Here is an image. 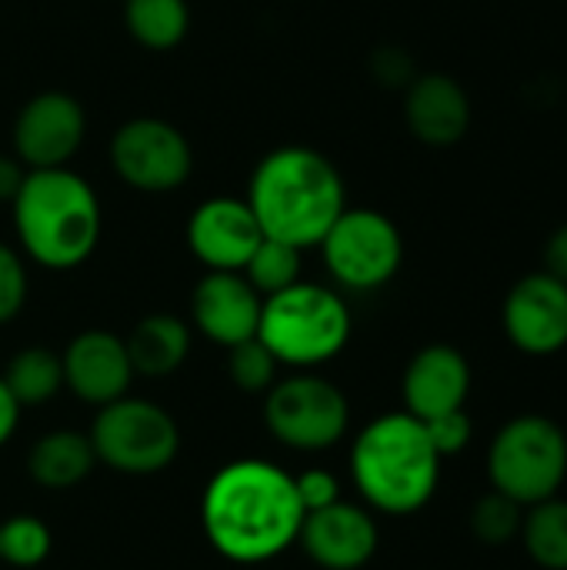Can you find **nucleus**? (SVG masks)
Wrapping results in <instances>:
<instances>
[{"instance_id":"20e7f679","label":"nucleus","mask_w":567,"mask_h":570,"mask_svg":"<svg viewBox=\"0 0 567 570\" xmlns=\"http://www.w3.org/2000/svg\"><path fill=\"white\" fill-rule=\"evenodd\" d=\"M351 478L368 508L381 514L421 511L441 481V454L408 411L374 417L351 448Z\"/></svg>"},{"instance_id":"9d476101","label":"nucleus","mask_w":567,"mask_h":570,"mask_svg":"<svg viewBox=\"0 0 567 570\" xmlns=\"http://www.w3.org/2000/svg\"><path fill=\"white\" fill-rule=\"evenodd\" d=\"M110 164L117 177L144 194H170L194 170L187 137L160 117H134L110 140Z\"/></svg>"},{"instance_id":"393cba45","label":"nucleus","mask_w":567,"mask_h":570,"mask_svg":"<svg viewBox=\"0 0 567 570\" xmlns=\"http://www.w3.org/2000/svg\"><path fill=\"white\" fill-rule=\"evenodd\" d=\"M50 528L37 514H13L0 524V561L10 568H37L50 554Z\"/></svg>"},{"instance_id":"bb28decb","label":"nucleus","mask_w":567,"mask_h":570,"mask_svg":"<svg viewBox=\"0 0 567 570\" xmlns=\"http://www.w3.org/2000/svg\"><path fill=\"white\" fill-rule=\"evenodd\" d=\"M277 357L257 341H244V344H234L227 347V374H231V384L244 394H267L277 381Z\"/></svg>"},{"instance_id":"2f4dec72","label":"nucleus","mask_w":567,"mask_h":570,"mask_svg":"<svg viewBox=\"0 0 567 570\" xmlns=\"http://www.w3.org/2000/svg\"><path fill=\"white\" fill-rule=\"evenodd\" d=\"M23 177H27V167L17 157L0 154V200H13L20 184H23Z\"/></svg>"},{"instance_id":"aec40b11","label":"nucleus","mask_w":567,"mask_h":570,"mask_svg":"<svg viewBox=\"0 0 567 570\" xmlns=\"http://www.w3.org/2000/svg\"><path fill=\"white\" fill-rule=\"evenodd\" d=\"M97 464L94 444L80 431H50L33 441L27 454V474L47 491L77 488Z\"/></svg>"},{"instance_id":"7ed1b4c3","label":"nucleus","mask_w":567,"mask_h":570,"mask_svg":"<svg viewBox=\"0 0 567 570\" xmlns=\"http://www.w3.org/2000/svg\"><path fill=\"white\" fill-rule=\"evenodd\" d=\"M10 204L20 250L33 264L70 271L94 254L100 240V200L70 167L27 170Z\"/></svg>"},{"instance_id":"2eb2a0df","label":"nucleus","mask_w":567,"mask_h":570,"mask_svg":"<svg viewBox=\"0 0 567 570\" xmlns=\"http://www.w3.org/2000/svg\"><path fill=\"white\" fill-rule=\"evenodd\" d=\"M381 531L371 511L338 501L331 508L304 514L297 544L324 570H361L378 554Z\"/></svg>"},{"instance_id":"dca6fc26","label":"nucleus","mask_w":567,"mask_h":570,"mask_svg":"<svg viewBox=\"0 0 567 570\" xmlns=\"http://www.w3.org/2000/svg\"><path fill=\"white\" fill-rule=\"evenodd\" d=\"M63 387L94 407H104L110 401H120L130 391L134 381V367L127 357V344L124 337L110 334V331H84L77 334L63 354Z\"/></svg>"},{"instance_id":"b1692460","label":"nucleus","mask_w":567,"mask_h":570,"mask_svg":"<svg viewBox=\"0 0 567 570\" xmlns=\"http://www.w3.org/2000/svg\"><path fill=\"white\" fill-rule=\"evenodd\" d=\"M241 274L247 277V284L261 297L281 294V291H287L291 284L301 281V250L291 247V244H284V240L264 237L257 244V250L251 254V261L244 264Z\"/></svg>"},{"instance_id":"6ab92c4d","label":"nucleus","mask_w":567,"mask_h":570,"mask_svg":"<svg viewBox=\"0 0 567 570\" xmlns=\"http://www.w3.org/2000/svg\"><path fill=\"white\" fill-rule=\"evenodd\" d=\"M134 374L140 377H167L190 354V327L174 314H147L124 337Z\"/></svg>"},{"instance_id":"f257e3e1","label":"nucleus","mask_w":567,"mask_h":570,"mask_svg":"<svg viewBox=\"0 0 567 570\" xmlns=\"http://www.w3.org/2000/svg\"><path fill=\"white\" fill-rule=\"evenodd\" d=\"M304 508L294 474L264 458L224 464L204 488L201 528L231 564H267L297 544Z\"/></svg>"},{"instance_id":"1a4fd4ad","label":"nucleus","mask_w":567,"mask_h":570,"mask_svg":"<svg viewBox=\"0 0 567 570\" xmlns=\"http://www.w3.org/2000/svg\"><path fill=\"white\" fill-rule=\"evenodd\" d=\"M324 264L344 291H378L401 271L404 237L398 224L374 207H344L324 240Z\"/></svg>"},{"instance_id":"f03ea898","label":"nucleus","mask_w":567,"mask_h":570,"mask_svg":"<svg viewBox=\"0 0 567 570\" xmlns=\"http://www.w3.org/2000/svg\"><path fill=\"white\" fill-rule=\"evenodd\" d=\"M247 204L264 237L307 250L324 240L331 224L344 214L348 197L338 167L321 150L291 144L261 157Z\"/></svg>"},{"instance_id":"c756f323","label":"nucleus","mask_w":567,"mask_h":570,"mask_svg":"<svg viewBox=\"0 0 567 570\" xmlns=\"http://www.w3.org/2000/svg\"><path fill=\"white\" fill-rule=\"evenodd\" d=\"M294 488H297V501H301L304 514L321 511V508H331V504L341 501V484L324 468H311V471L294 474Z\"/></svg>"},{"instance_id":"0eeeda50","label":"nucleus","mask_w":567,"mask_h":570,"mask_svg":"<svg viewBox=\"0 0 567 570\" xmlns=\"http://www.w3.org/2000/svg\"><path fill=\"white\" fill-rule=\"evenodd\" d=\"M87 438L100 464L130 478H150L167 471L180 451L177 421L160 404L130 394L97 407Z\"/></svg>"},{"instance_id":"473e14b6","label":"nucleus","mask_w":567,"mask_h":570,"mask_svg":"<svg viewBox=\"0 0 567 570\" xmlns=\"http://www.w3.org/2000/svg\"><path fill=\"white\" fill-rule=\"evenodd\" d=\"M17 424H20V404L0 377V448L13 438Z\"/></svg>"},{"instance_id":"423d86ee","label":"nucleus","mask_w":567,"mask_h":570,"mask_svg":"<svg viewBox=\"0 0 567 570\" xmlns=\"http://www.w3.org/2000/svg\"><path fill=\"white\" fill-rule=\"evenodd\" d=\"M567 478L565 431L541 414L511 417L488 448V481L521 508L558 498Z\"/></svg>"},{"instance_id":"9b49d317","label":"nucleus","mask_w":567,"mask_h":570,"mask_svg":"<svg viewBox=\"0 0 567 570\" xmlns=\"http://www.w3.org/2000/svg\"><path fill=\"white\" fill-rule=\"evenodd\" d=\"M87 117L77 97L63 90H43L30 97L13 120V157L27 170L67 167L80 150Z\"/></svg>"},{"instance_id":"ddd939ff","label":"nucleus","mask_w":567,"mask_h":570,"mask_svg":"<svg viewBox=\"0 0 567 570\" xmlns=\"http://www.w3.org/2000/svg\"><path fill=\"white\" fill-rule=\"evenodd\" d=\"M264 230L241 197H211L187 220V247L207 271H244Z\"/></svg>"},{"instance_id":"4468645a","label":"nucleus","mask_w":567,"mask_h":570,"mask_svg":"<svg viewBox=\"0 0 567 570\" xmlns=\"http://www.w3.org/2000/svg\"><path fill=\"white\" fill-rule=\"evenodd\" d=\"M264 297L247 284L241 271H207L190 294L194 327L221 347L257 337Z\"/></svg>"},{"instance_id":"6e6552de","label":"nucleus","mask_w":567,"mask_h":570,"mask_svg":"<svg viewBox=\"0 0 567 570\" xmlns=\"http://www.w3.org/2000/svg\"><path fill=\"white\" fill-rule=\"evenodd\" d=\"M264 424L291 451L317 454L344 441L351 424V404L344 391L314 374L297 371L264 394Z\"/></svg>"},{"instance_id":"c85d7f7f","label":"nucleus","mask_w":567,"mask_h":570,"mask_svg":"<svg viewBox=\"0 0 567 570\" xmlns=\"http://www.w3.org/2000/svg\"><path fill=\"white\" fill-rule=\"evenodd\" d=\"M421 424H424L434 451L441 454V461L461 454L471 444V438H475V424L465 414V407L461 411H451V414H441V417H431V421H421Z\"/></svg>"},{"instance_id":"cd10ccee","label":"nucleus","mask_w":567,"mask_h":570,"mask_svg":"<svg viewBox=\"0 0 567 570\" xmlns=\"http://www.w3.org/2000/svg\"><path fill=\"white\" fill-rule=\"evenodd\" d=\"M27 304V267L23 257L0 240V324H10Z\"/></svg>"},{"instance_id":"a878e982","label":"nucleus","mask_w":567,"mask_h":570,"mask_svg":"<svg viewBox=\"0 0 567 570\" xmlns=\"http://www.w3.org/2000/svg\"><path fill=\"white\" fill-rule=\"evenodd\" d=\"M471 534L488 544V548H501L508 541H515L521 534V524H525V508L501 494V491H488L475 508H471Z\"/></svg>"},{"instance_id":"5701e85b","label":"nucleus","mask_w":567,"mask_h":570,"mask_svg":"<svg viewBox=\"0 0 567 570\" xmlns=\"http://www.w3.org/2000/svg\"><path fill=\"white\" fill-rule=\"evenodd\" d=\"M525 511L521 538L528 558L545 570H567V501L548 498Z\"/></svg>"},{"instance_id":"f8f14e48","label":"nucleus","mask_w":567,"mask_h":570,"mask_svg":"<svg viewBox=\"0 0 567 570\" xmlns=\"http://www.w3.org/2000/svg\"><path fill=\"white\" fill-rule=\"evenodd\" d=\"M505 334L528 357H551L567 347V284L548 271L525 274L505 297Z\"/></svg>"},{"instance_id":"f3484780","label":"nucleus","mask_w":567,"mask_h":570,"mask_svg":"<svg viewBox=\"0 0 567 570\" xmlns=\"http://www.w3.org/2000/svg\"><path fill=\"white\" fill-rule=\"evenodd\" d=\"M401 394L404 411L418 421L461 411L471 394V364L451 344H428L411 357Z\"/></svg>"},{"instance_id":"4be33fe9","label":"nucleus","mask_w":567,"mask_h":570,"mask_svg":"<svg viewBox=\"0 0 567 570\" xmlns=\"http://www.w3.org/2000/svg\"><path fill=\"white\" fill-rule=\"evenodd\" d=\"M20 407H37L63 391V364L50 347H23L0 374Z\"/></svg>"},{"instance_id":"a211bd4d","label":"nucleus","mask_w":567,"mask_h":570,"mask_svg":"<svg viewBox=\"0 0 567 570\" xmlns=\"http://www.w3.org/2000/svg\"><path fill=\"white\" fill-rule=\"evenodd\" d=\"M404 120L414 140L454 147L471 127V97L451 73H414L404 90Z\"/></svg>"},{"instance_id":"412c9836","label":"nucleus","mask_w":567,"mask_h":570,"mask_svg":"<svg viewBox=\"0 0 567 570\" xmlns=\"http://www.w3.org/2000/svg\"><path fill=\"white\" fill-rule=\"evenodd\" d=\"M124 27L147 50H174L190 30L187 0H124Z\"/></svg>"},{"instance_id":"7c9ffc66","label":"nucleus","mask_w":567,"mask_h":570,"mask_svg":"<svg viewBox=\"0 0 567 570\" xmlns=\"http://www.w3.org/2000/svg\"><path fill=\"white\" fill-rule=\"evenodd\" d=\"M541 271H548L551 277H558V281L567 284V224H561L558 230H551V237L545 240Z\"/></svg>"},{"instance_id":"39448f33","label":"nucleus","mask_w":567,"mask_h":570,"mask_svg":"<svg viewBox=\"0 0 567 570\" xmlns=\"http://www.w3.org/2000/svg\"><path fill=\"white\" fill-rule=\"evenodd\" d=\"M257 341L284 367L314 371L334 361L351 341V311L331 287L297 281L264 297Z\"/></svg>"}]
</instances>
